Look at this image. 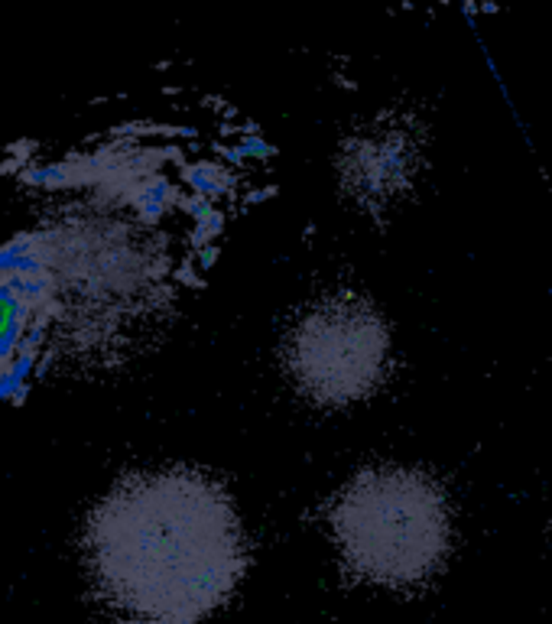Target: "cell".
<instances>
[{
  "instance_id": "1",
  "label": "cell",
  "mask_w": 552,
  "mask_h": 624,
  "mask_svg": "<svg viewBox=\"0 0 552 624\" xmlns=\"http://www.w3.org/2000/svg\"><path fill=\"white\" fill-rule=\"evenodd\" d=\"M85 560L120 624H198L237 589L247 543L228 491L176 466L127 475L98 501Z\"/></svg>"
},
{
  "instance_id": "2",
  "label": "cell",
  "mask_w": 552,
  "mask_h": 624,
  "mask_svg": "<svg viewBox=\"0 0 552 624\" xmlns=\"http://www.w3.org/2000/svg\"><path fill=\"white\" fill-rule=\"evenodd\" d=\"M328 527L351 576L396 592L426 585L455 540L445 488L410 466L357 472L331 501Z\"/></svg>"
},
{
  "instance_id": "3",
  "label": "cell",
  "mask_w": 552,
  "mask_h": 624,
  "mask_svg": "<svg viewBox=\"0 0 552 624\" xmlns=\"http://www.w3.org/2000/svg\"><path fill=\"white\" fill-rule=\"evenodd\" d=\"M390 345V325L377 306L355 293H335L292 322L283 364L302 397L319 407H347L380 390Z\"/></svg>"
},
{
  "instance_id": "4",
  "label": "cell",
  "mask_w": 552,
  "mask_h": 624,
  "mask_svg": "<svg viewBox=\"0 0 552 624\" xmlns=\"http://www.w3.org/2000/svg\"><path fill=\"white\" fill-rule=\"evenodd\" d=\"M426 127L410 111H386L357 127L338 150L345 198L367 215L394 212L426 169Z\"/></svg>"
}]
</instances>
